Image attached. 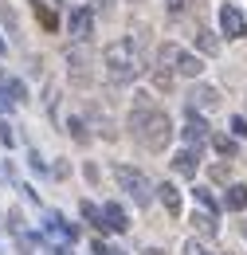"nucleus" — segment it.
<instances>
[{"label": "nucleus", "mask_w": 247, "mask_h": 255, "mask_svg": "<svg viewBox=\"0 0 247 255\" xmlns=\"http://www.w3.org/2000/svg\"><path fill=\"white\" fill-rule=\"evenodd\" d=\"M67 63H71V83H75V87H91V83H94V75H91V51H87V43L67 47Z\"/></svg>", "instance_id": "nucleus-5"}, {"label": "nucleus", "mask_w": 247, "mask_h": 255, "mask_svg": "<svg viewBox=\"0 0 247 255\" xmlns=\"http://www.w3.org/2000/svg\"><path fill=\"white\" fill-rule=\"evenodd\" d=\"M102 63H106L110 83H133V79L145 75V59H141V51L133 47V39H114V43H106Z\"/></svg>", "instance_id": "nucleus-2"}, {"label": "nucleus", "mask_w": 247, "mask_h": 255, "mask_svg": "<svg viewBox=\"0 0 247 255\" xmlns=\"http://www.w3.org/2000/svg\"><path fill=\"white\" fill-rule=\"evenodd\" d=\"M102 216H106V228H110V232H125V228H129L125 208H122V204H114V200H110V204H102Z\"/></svg>", "instance_id": "nucleus-12"}, {"label": "nucleus", "mask_w": 247, "mask_h": 255, "mask_svg": "<svg viewBox=\"0 0 247 255\" xmlns=\"http://www.w3.org/2000/svg\"><path fill=\"white\" fill-rule=\"evenodd\" d=\"M192 196H196V204H200L204 212H212V216L220 212V200L212 196V189H204V185H196V189H192Z\"/></svg>", "instance_id": "nucleus-18"}, {"label": "nucleus", "mask_w": 247, "mask_h": 255, "mask_svg": "<svg viewBox=\"0 0 247 255\" xmlns=\"http://www.w3.org/2000/svg\"><path fill=\"white\" fill-rule=\"evenodd\" d=\"M35 20H39L47 32H55V28H59V16H55V8H51V4H39V0H35Z\"/></svg>", "instance_id": "nucleus-17"}, {"label": "nucleus", "mask_w": 247, "mask_h": 255, "mask_svg": "<svg viewBox=\"0 0 247 255\" xmlns=\"http://www.w3.org/2000/svg\"><path fill=\"white\" fill-rule=\"evenodd\" d=\"M67 133H71L79 145H91V133H87V122H83V118H71V122H67Z\"/></svg>", "instance_id": "nucleus-20"}, {"label": "nucleus", "mask_w": 247, "mask_h": 255, "mask_svg": "<svg viewBox=\"0 0 247 255\" xmlns=\"http://www.w3.org/2000/svg\"><path fill=\"white\" fill-rule=\"evenodd\" d=\"M196 169H200V149L196 145H188V149H181L173 157V173L177 177H196Z\"/></svg>", "instance_id": "nucleus-10"}, {"label": "nucleus", "mask_w": 247, "mask_h": 255, "mask_svg": "<svg viewBox=\"0 0 247 255\" xmlns=\"http://www.w3.org/2000/svg\"><path fill=\"white\" fill-rule=\"evenodd\" d=\"M212 141H216V153H224V157H236V153H240V141L228 137V133H220V137H212Z\"/></svg>", "instance_id": "nucleus-21"}, {"label": "nucleus", "mask_w": 247, "mask_h": 255, "mask_svg": "<svg viewBox=\"0 0 247 255\" xmlns=\"http://www.w3.org/2000/svg\"><path fill=\"white\" fill-rule=\"evenodd\" d=\"M224 208L244 212V208H247V185H232V189H228V196H224Z\"/></svg>", "instance_id": "nucleus-14"}, {"label": "nucleus", "mask_w": 247, "mask_h": 255, "mask_svg": "<svg viewBox=\"0 0 247 255\" xmlns=\"http://www.w3.org/2000/svg\"><path fill=\"white\" fill-rule=\"evenodd\" d=\"M181 133H185V141H188V145H196V149H200V145L208 141V122L200 118V110H192V106L185 110V129H181Z\"/></svg>", "instance_id": "nucleus-8"}, {"label": "nucleus", "mask_w": 247, "mask_h": 255, "mask_svg": "<svg viewBox=\"0 0 247 255\" xmlns=\"http://www.w3.org/2000/svg\"><path fill=\"white\" fill-rule=\"evenodd\" d=\"M114 255H125V252H114Z\"/></svg>", "instance_id": "nucleus-31"}, {"label": "nucleus", "mask_w": 247, "mask_h": 255, "mask_svg": "<svg viewBox=\"0 0 247 255\" xmlns=\"http://www.w3.org/2000/svg\"><path fill=\"white\" fill-rule=\"evenodd\" d=\"M185 255H216V252H208L204 244H196V240H188V244H185Z\"/></svg>", "instance_id": "nucleus-23"}, {"label": "nucleus", "mask_w": 247, "mask_h": 255, "mask_svg": "<svg viewBox=\"0 0 247 255\" xmlns=\"http://www.w3.org/2000/svg\"><path fill=\"white\" fill-rule=\"evenodd\" d=\"M232 133H236V137H247V118H232Z\"/></svg>", "instance_id": "nucleus-24"}, {"label": "nucleus", "mask_w": 247, "mask_h": 255, "mask_svg": "<svg viewBox=\"0 0 247 255\" xmlns=\"http://www.w3.org/2000/svg\"><path fill=\"white\" fill-rule=\"evenodd\" d=\"M157 59L169 67L173 75H192V79H196V75L204 71V63H200L192 51H185L181 43H161V47H157Z\"/></svg>", "instance_id": "nucleus-4"}, {"label": "nucleus", "mask_w": 247, "mask_h": 255, "mask_svg": "<svg viewBox=\"0 0 247 255\" xmlns=\"http://www.w3.org/2000/svg\"><path fill=\"white\" fill-rule=\"evenodd\" d=\"M192 228H196L200 236H208V240H212V236L220 232L216 216H212V212H204V208H200V212H192Z\"/></svg>", "instance_id": "nucleus-13"}, {"label": "nucleus", "mask_w": 247, "mask_h": 255, "mask_svg": "<svg viewBox=\"0 0 247 255\" xmlns=\"http://www.w3.org/2000/svg\"><path fill=\"white\" fill-rule=\"evenodd\" d=\"M145 255H165V252H161V248H149V252H145Z\"/></svg>", "instance_id": "nucleus-29"}, {"label": "nucleus", "mask_w": 247, "mask_h": 255, "mask_svg": "<svg viewBox=\"0 0 247 255\" xmlns=\"http://www.w3.org/2000/svg\"><path fill=\"white\" fill-rule=\"evenodd\" d=\"M129 133L137 137V145L141 149H149V153H161L169 141H173V122H169V114L165 110H157L153 106V95H133V110H129Z\"/></svg>", "instance_id": "nucleus-1"}, {"label": "nucleus", "mask_w": 247, "mask_h": 255, "mask_svg": "<svg viewBox=\"0 0 247 255\" xmlns=\"http://www.w3.org/2000/svg\"><path fill=\"white\" fill-rule=\"evenodd\" d=\"M114 181H118V189L137 204V208H145L149 200H153V185H149V177L141 173V169H129V165H114Z\"/></svg>", "instance_id": "nucleus-3"}, {"label": "nucleus", "mask_w": 247, "mask_h": 255, "mask_svg": "<svg viewBox=\"0 0 247 255\" xmlns=\"http://www.w3.org/2000/svg\"><path fill=\"white\" fill-rule=\"evenodd\" d=\"M83 173H87V181H91V185H98V165H87Z\"/></svg>", "instance_id": "nucleus-28"}, {"label": "nucleus", "mask_w": 247, "mask_h": 255, "mask_svg": "<svg viewBox=\"0 0 247 255\" xmlns=\"http://www.w3.org/2000/svg\"><path fill=\"white\" fill-rule=\"evenodd\" d=\"M79 212H83V220H91L98 232H110V228H106V216H102V208H98V204L83 200V204H79Z\"/></svg>", "instance_id": "nucleus-15"}, {"label": "nucleus", "mask_w": 247, "mask_h": 255, "mask_svg": "<svg viewBox=\"0 0 247 255\" xmlns=\"http://www.w3.org/2000/svg\"><path fill=\"white\" fill-rule=\"evenodd\" d=\"M157 200L165 204V212H169V216H181V192H177V185L161 181V185H157Z\"/></svg>", "instance_id": "nucleus-11"}, {"label": "nucleus", "mask_w": 247, "mask_h": 255, "mask_svg": "<svg viewBox=\"0 0 247 255\" xmlns=\"http://www.w3.org/2000/svg\"><path fill=\"white\" fill-rule=\"evenodd\" d=\"M91 255H114V248H106L102 240H91Z\"/></svg>", "instance_id": "nucleus-25"}, {"label": "nucleus", "mask_w": 247, "mask_h": 255, "mask_svg": "<svg viewBox=\"0 0 247 255\" xmlns=\"http://www.w3.org/2000/svg\"><path fill=\"white\" fill-rule=\"evenodd\" d=\"M244 236H247V220H244Z\"/></svg>", "instance_id": "nucleus-30"}, {"label": "nucleus", "mask_w": 247, "mask_h": 255, "mask_svg": "<svg viewBox=\"0 0 247 255\" xmlns=\"http://www.w3.org/2000/svg\"><path fill=\"white\" fill-rule=\"evenodd\" d=\"M185 106H192V110H216L220 106V91L208 87V83H196V87L185 95Z\"/></svg>", "instance_id": "nucleus-9"}, {"label": "nucleus", "mask_w": 247, "mask_h": 255, "mask_svg": "<svg viewBox=\"0 0 247 255\" xmlns=\"http://www.w3.org/2000/svg\"><path fill=\"white\" fill-rule=\"evenodd\" d=\"M0 95H4V98L12 95V102H28V91H24V83H20V79H4Z\"/></svg>", "instance_id": "nucleus-19"}, {"label": "nucleus", "mask_w": 247, "mask_h": 255, "mask_svg": "<svg viewBox=\"0 0 247 255\" xmlns=\"http://www.w3.org/2000/svg\"><path fill=\"white\" fill-rule=\"evenodd\" d=\"M165 8H169L173 16H181V12H185V8H188V0H165Z\"/></svg>", "instance_id": "nucleus-26"}, {"label": "nucleus", "mask_w": 247, "mask_h": 255, "mask_svg": "<svg viewBox=\"0 0 247 255\" xmlns=\"http://www.w3.org/2000/svg\"><path fill=\"white\" fill-rule=\"evenodd\" d=\"M67 28H71V35H75V43H91V35H94V8H87V4L71 8Z\"/></svg>", "instance_id": "nucleus-6"}, {"label": "nucleus", "mask_w": 247, "mask_h": 255, "mask_svg": "<svg viewBox=\"0 0 247 255\" xmlns=\"http://www.w3.org/2000/svg\"><path fill=\"white\" fill-rule=\"evenodd\" d=\"M192 43H196V47H200L204 55H216V51H220V39H216L212 32H208V28H200V32L192 35Z\"/></svg>", "instance_id": "nucleus-16"}, {"label": "nucleus", "mask_w": 247, "mask_h": 255, "mask_svg": "<svg viewBox=\"0 0 247 255\" xmlns=\"http://www.w3.org/2000/svg\"><path fill=\"white\" fill-rule=\"evenodd\" d=\"M153 83H157V91H173V71H157Z\"/></svg>", "instance_id": "nucleus-22"}, {"label": "nucleus", "mask_w": 247, "mask_h": 255, "mask_svg": "<svg viewBox=\"0 0 247 255\" xmlns=\"http://www.w3.org/2000/svg\"><path fill=\"white\" fill-rule=\"evenodd\" d=\"M228 177H232L228 165H212V181H228Z\"/></svg>", "instance_id": "nucleus-27"}, {"label": "nucleus", "mask_w": 247, "mask_h": 255, "mask_svg": "<svg viewBox=\"0 0 247 255\" xmlns=\"http://www.w3.org/2000/svg\"><path fill=\"white\" fill-rule=\"evenodd\" d=\"M220 32L228 35V39H244V35H247L244 12H240L236 4H224V8H220Z\"/></svg>", "instance_id": "nucleus-7"}]
</instances>
